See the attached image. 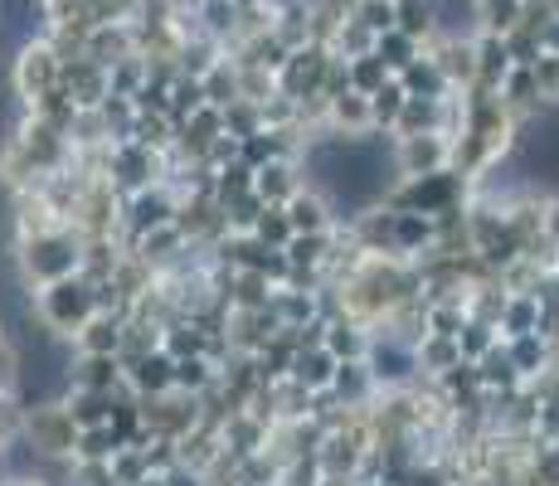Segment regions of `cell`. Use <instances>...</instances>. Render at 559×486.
<instances>
[{"instance_id":"1","label":"cell","mask_w":559,"mask_h":486,"mask_svg":"<svg viewBox=\"0 0 559 486\" xmlns=\"http://www.w3.org/2000/svg\"><path fill=\"white\" fill-rule=\"evenodd\" d=\"M49 311L59 321H83L93 311V297H88V287H69V283H59L49 292Z\"/></svg>"},{"instance_id":"2","label":"cell","mask_w":559,"mask_h":486,"mask_svg":"<svg viewBox=\"0 0 559 486\" xmlns=\"http://www.w3.org/2000/svg\"><path fill=\"white\" fill-rule=\"evenodd\" d=\"M20 79H25V88H35V83H39V88H49V83H53V59H49L45 49H29Z\"/></svg>"},{"instance_id":"3","label":"cell","mask_w":559,"mask_h":486,"mask_svg":"<svg viewBox=\"0 0 559 486\" xmlns=\"http://www.w3.org/2000/svg\"><path fill=\"white\" fill-rule=\"evenodd\" d=\"M293 224H297V229H302V224H307V229H317V224H321V204L317 200H297L293 204Z\"/></svg>"}]
</instances>
